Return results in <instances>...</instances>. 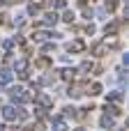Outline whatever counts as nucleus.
<instances>
[{
  "label": "nucleus",
  "instance_id": "f257e3e1",
  "mask_svg": "<svg viewBox=\"0 0 129 131\" xmlns=\"http://www.w3.org/2000/svg\"><path fill=\"white\" fill-rule=\"evenodd\" d=\"M5 117H7V120H14V117H16V111H14V108H5Z\"/></svg>",
  "mask_w": 129,
  "mask_h": 131
}]
</instances>
